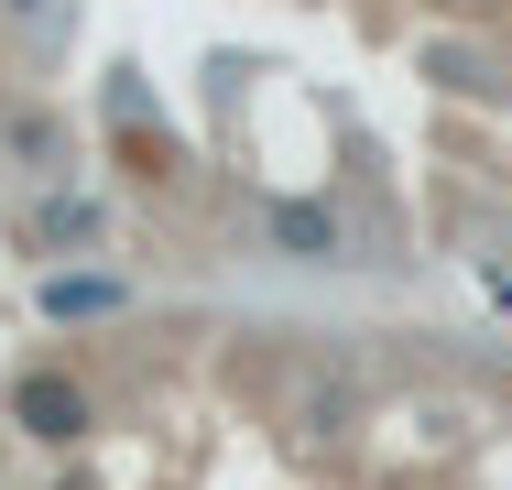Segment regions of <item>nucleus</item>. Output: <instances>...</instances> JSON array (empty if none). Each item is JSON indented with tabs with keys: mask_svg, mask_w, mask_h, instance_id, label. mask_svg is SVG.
I'll use <instances>...</instances> for the list:
<instances>
[{
	"mask_svg": "<svg viewBox=\"0 0 512 490\" xmlns=\"http://www.w3.org/2000/svg\"><path fill=\"white\" fill-rule=\"evenodd\" d=\"M0 425L22 447H44V458H77L99 436V392H88V371H66V360H22L0 382Z\"/></svg>",
	"mask_w": 512,
	"mask_h": 490,
	"instance_id": "1",
	"label": "nucleus"
},
{
	"mask_svg": "<svg viewBox=\"0 0 512 490\" xmlns=\"http://www.w3.org/2000/svg\"><path fill=\"white\" fill-rule=\"evenodd\" d=\"M11 251H22V262H44V273H66V262L109 251V207H99L88 186H44L22 218H11Z\"/></svg>",
	"mask_w": 512,
	"mask_h": 490,
	"instance_id": "2",
	"label": "nucleus"
},
{
	"mask_svg": "<svg viewBox=\"0 0 512 490\" xmlns=\"http://www.w3.org/2000/svg\"><path fill=\"white\" fill-rule=\"evenodd\" d=\"M251 240H262L273 262H306V273L349 262V218H338L327 196H262V207H251Z\"/></svg>",
	"mask_w": 512,
	"mask_h": 490,
	"instance_id": "3",
	"label": "nucleus"
},
{
	"mask_svg": "<svg viewBox=\"0 0 512 490\" xmlns=\"http://www.w3.org/2000/svg\"><path fill=\"white\" fill-rule=\"evenodd\" d=\"M0 164H22L33 186H66V164H77V120L44 109V98H22V88H0Z\"/></svg>",
	"mask_w": 512,
	"mask_h": 490,
	"instance_id": "4",
	"label": "nucleus"
},
{
	"mask_svg": "<svg viewBox=\"0 0 512 490\" xmlns=\"http://www.w3.org/2000/svg\"><path fill=\"white\" fill-rule=\"evenodd\" d=\"M131 305H142V284L109 273V262H66V273L33 284V316H44V327H109V316H131Z\"/></svg>",
	"mask_w": 512,
	"mask_h": 490,
	"instance_id": "5",
	"label": "nucleus"
},
{
	"mask_svg": "<svg viewBox=\"0 0 512 490\" xmlns=\"http://www.w3.org/2000/svg\"><path fill=\"white\" fill-rule=\"evenodd\" d=\"M425 77H436V88H458V98H491V88H502L480 44H425Z\"/></svg>",
	"mask_w": 512,
	"mask_h": 490,
	"instance_id": "6",
	"label": "nucleus"
},
{
	"mask_svg": "<svg viewBox=\"0 0 512 490\" xmlns=\"http://www.w3.org/2000/svg\"><path fill=\"white\" fill-rule=\"evenodd\" d=\"M425 11H436V22H502L512 0H425Z\"/></svg>",
	"mask_w": 512,
	"mask_h": 490,
	"instance_id": "7",
	"label": "nucleus"
},
{
	"mask_svg": "<svg viewBox=\"0 0 512 490\" xmlns=\"http://www.w3.org/2000/svg\"><path fill=\"white\" fill-rule=\"evenodd\" d=\"M11 11H44V0H11Z\"/></svg>",
	"mask_w": 512,
	"mask_h": 490,
	"instance_id": "8",
	"label": "nucleus"
}]
</instances>
